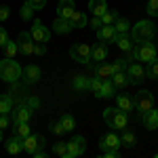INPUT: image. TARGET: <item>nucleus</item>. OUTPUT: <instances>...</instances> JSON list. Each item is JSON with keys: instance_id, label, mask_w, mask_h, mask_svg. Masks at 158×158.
<instances>
[{"instance_id": "1", "label": "nucleus", "mask_w": 158, "mask_h": 158, "mask_svg": "<svg viewBox=\"0 0 158 158\" xmlns=\"http://www.w3.org/2000/svg\"><path fill=\"white\" fill-rule=\"evenodd\" d=\"M154 36H156V23H152L150 19H141L135 25H131V38H133L135 44L152 40Z\"/></svg>"}, {"instance_id": "2", "label": "nucleus", "mask_w": 158, "mask_h": 158, "mask_svg": "<svg viewBox=\"0 0 158 158\" xmlns=\"http://www.w3.org/2000/svg\"><path fill=\"white\" fill-rule=\"evenodd\" d=\"M21 76H23V68L15 59L4 57V59L0 61V80H4V82L11 85V82H17Z\"/></svg>"}, {"instance_id": "3", "label": "nucleus", "mask_w": 158, "mask_h": 158, "mask_svg": "<svg viewBox=\"0 0 158 158\" xmlns=\"http://www.w3.org/2000/svg\"><path fill=\"white\" fill-rule=\"evenodd\" d=\"M103 122L108 124L110 129L124 131L127 124H129V114L122 112V110H118V108H106L103 110Z\"/></svg>"}, {"instance_id": "4", "label": "nucleus", "mask_w": 158, "mask_h": 158, "mask_svg": "<svg viewBox=\"0 0 158 158\" xmlns=\"http://www.w3.org/2000/svg\"><path fill=\"white\" fill-rule=\"evenodd\" d=\"M70 57L78 63H91V47L86 42H76L70 47Z\"/></svg>"}, {"instance_id": "5", "label": "nucleus", "mask_w": 158, "mask_h": 158, "mask_svg": "<svg viewBox=\"0 0 158 158\" xmlns=\"http://www.w3.org/2000/svg\"><path fill=\"white\" fill-rule=\"evenodd\" d=\"M154 95L150 93V91H139L137 95H135V99H133V106H135V110L139 112V114H143V112H148V110H152L154 108Z\"/></svg>"}, {"instance_id": "6", "label": "nucleus", "mask_w": 158, "mask_h": 158, "mask_svg": "<svg viewBox=\"0 0 158 158\" xmlns=\"http://www.w3.org/2000/svg\"><path fill=\"white\" fill-rule=\"evenodd\" d=\"M86 152V141L82 135H76L74 139H70L68 141V154H65V158H78L82 156Z\"/></svg>"}, {"instance_id": "7", "label": "nucleus", "mask_w": 158, "mask_h": 158, "mask_svg": "<svg viewBox=\"0 0 158 158\" xmlns=\"http://www.w3.org/2000/svg\"><path fill=\"white\" fill-rule=\"evenodd\" d=\"M30 34H32V38H34V42H42V44H47V42L51 40V30L42 23L40 19H34V25H32Z\"/></svg>"}, {"instance_id": "8", "label": "nucleus", "mask_w": 158, "mask_h": 158, "mask_svg": "<svg viewBox=\"0 0 158 158\" xmlns=\"http://www.w3.org/2000/svg\"><path fill=\"white\" fill-rule=\"evenodd\" d=\"M21 143H23V150L27 152V154H34L36 150H42V148L47 146V141H44V137L40 133H36V135H27V137H23L21 139Z\"/></svg>"}, {"instance_id": "9", "label": "nucleus", "mask_w": 158, "mask_h": 158, "mask_svg": "<svg viewBox=\"0 0 158 158\" xmlns=\"http://www.w3.org/2000/svg\"><path fill=\"white\" fill-rule=\"evenodd\" d=\"M124 72H127V76H129V82H131V85H141V82L146 80V68H141V65L135 63V61L127 65Z\"/></svg>"}, {"instance_id": "10", "label": "nucleus", "mask_w": 158, "mask_h": 158, "mask_svg": "<svg viewBox=\"0 0 158 158\" xmlns=\"http://www.w3.org/2000/svg\"><path fill=\"white\" fill-rule=\"evenodd\" d=\"M137 51H139V61H146V63H150V61L156 59V47H154L150 40H146V42H139V44H137Z\"/></svg>"}, {"instance_id": "11", "label": "nucleus", "mask_w": 158, "mask_h": 158, "mask_svg": "<svg viewBox=\"0 0 158 158\" xmlns=\"http://www.w3.org/2000/svg\"><path fill=\"white\" fill-rule=\"evenodd\" d=\"M17 47H19V53L23 55H34V38L30 32H21L19 38H17Z\"/></svg>"}, {"instance_id": "12", "label": "nucleus", "mask_w": 158, "mask_h": 158, "mask_svg": "<svg viewBox=\"0 0 158 158\" xmlns=\"http://www.w3.org/2000/svg\"><path fill=\"white\" fill-rule=\"evenodd\" d=\"M11 114H13V122H30V118H32V110L21 101L17 106H13Z\"/></svg>"}, {"instance_id": "13", "label": "nucleus", "mask_w": 158, "mask_h": 158, "mask_svg": "<svg viewBox=\"0 0 158 158\" xmlns=\"http://www.w3.org/2000/svg\"><path fill=\"white\" fill-rule=\"evenodd\" d=\"M97 40L99 42H106V44L116 42V30H114V25H101V27H97Z\"/></svg>"}, {"instance_id": "14", "label": "nucleus", "mask_w": 158, "mask_h": 158, "mask_svg": "<svg viewBox=\"0 0 158 158\" xmlns=\"http://www.w3.org/2000/svg\"><path fill=\"white\" fill-rule=\"evenodd\" d=\"M99 148H101V152H106V150H118V148H120V137L116 133L103 135L101 141H99Z\"/></svg>"}, {"instance_id": "15", "label": "nucleus", "mask_w": 158, "mask_h": 158, "mask_svg": "<svg viewBox=\"0 0 158 158\" xmlns=\"http://www.w3.org/2000/svg\"><path fill=\"white\" fill-rule=\"evenodd\" d=\"M114 95H116V86L112 82V78H106L101 82V89L95 91V97H99V99H112Z\"/></svg>"}, {"instance_id": "16", "label": "nucleus", "mask_w": 158, "mask_h": 158, "mask_svg": "<svg viewBox=\"0 0 158 158\" xmlns=\"http://www.w3.org/2000/svg\"><path fill=\"white\" fill-rule=\"evenodd\" d=\"M141 122H143V127H146L148 131H156L158 129V110H148L141 114Z\"/></svg>"}, {"instance_id": "17", "label": "nucleus", "mask_w": 158, "mask_h": 158, "mask_svg": "<svg viewBox=\"0 0 158 158\" xmlns=\"http://www.w3.org/2000/svg\"><path fill=\"white\" fill-rule=\"evenodd\" d=\"M74 0H59L57 4V17H63V19H70L74 15Z\"/></svg>"}, {"instance_id": "18", "label": "nucleus", "mask_w": 158, "mask_h": 158, "mask_svg": "<svg viewBox=\"0 0 158 158\" xmlns=\"http://www.w3.org/2000/svg\"><path fill=\"white\" fill-rule=\"evenodd\" d=\"M74 30V25H72V21L70 19H63V17H57L55 21H53V32H57V34H70Z\"/></svg>"}, {"instance_id": "19", "label": "nucleus", "mask_w": 158, "mask_h": 158, "mask_svg": "<svg viewBox=\"0 0 158 158\" xmlns=\"http://www.w3.org/2000/svg\"><path fill=\"white\" fill-rule=\"evenodd\" d=\"M40 76H42V72H40V68H38V65H27V68H23L25 85H34V82H38V80H40Z\"/></svg>"}, {"instance_id": "20", "label": "nucleus", "mask_w": 158, "mask_h": 158, "mask_svg": "<svg viewBox=\"0 0 158 158\" xmlns=\"http://www.w3.org/2000/svg\"><path fill=\"white\" fill-rule=\"evenodd\" d=\"M108 57V44L106 42H97V44H93L91 47V59L93 61H103Z\"/></svg>"}, {"instance_id": "21", "label": "nucleus", "mask_w": 158, "mask_h": 158, "mask_svg": "<svg viewBox=\"0 0 158 158\" xmlns=\"http://www.w3.org/2000/svg\"><path fill=\"white\" fill-rule=\"evenodd\" d=\"M114 97H116V108H118V110H122V112H127V114L135 110V106H133V99L129 97L127 93H120V95H114Z\"/></svg>"}, {"instance_id": "22", "label": "nucleus", "mask_w": 158, "mask_h": 158, "mask_svg": "<svg viewBox=\"0 0 158 158\" xmlns=\"http://www.w3.org/2000/svg\"><path fill=\"white\" fill-rule=\"evenodd\" d=\"M91 70L95 72V76L99 78H112V74H114V68H112V63H103V61H99V65H91Z\"/></svg>"}, {"instance_id": "23", "label": "nucleus", "mask_w": 158, "mask_h": 158, "mask_svg": "<svg viewBox=\"0 0 158 158\" xmlns=\"http://www.w3.org/2000/svg\"><path fill=\"white\" fill-rule=\"evenodd\" d=\"M114 44H118V49L124 51V53L135 47V42H133V38H131L129 32H124V34H116V42H114Z\"/></svg>"}, {"instance_id": "24", "label": "nucleus", "mask_w": 158, "mask_h": 158, "mask_svg": "<svg viewBox=\"0 0 158 158\" xmlns=\"http://www.w3.org/2000/svg\"><path fill=\"white\" fill-rule=\"evenodd\" d=\"M70 21H72L74 30H82L89 25V17L85 15V11H74V15L70 17Z\"/></svg>"}, {"instance_id": "25", "label": "nucleus", "mask_w": 158, "mask_h": 158, "mask_svg": "<svg viewBox=\"0 0 158 158\" xmlns=\"http://www.w3.org/2000/svg\"><path fill=\"white\" fill-rule=\"evenodd\" d=\"M72 86L76 93H85V91H89V78L85 74H76L72 78Z\"/></svg>"}, {"instance_id": "26", "label": "nucleus", "mask_w": 158, "mask_h": 158, "mask_svg": "<svg viewBox=\"0 0 158 158\" xmlns=\"http://www.w3.org/2000/svg\"><path fill=\"white\" fill-rule=\"evenodd\" d=\"M4 148H6V152H9V154H19V152L23 150V143H21V139H19L17 135H13L11 139H6V141H4Z\"/></svg>"}, {"instance_id": "27", "label": "nucleus", "mask_w": 158, "mask_h": 158, "mask_svg": "<svg viewBox=\"0 0 158 158\" xmlns=\"http://www.w3.org/2000/svg\"><path fill=\"white\" fill-rule=\"evenodd\" d=\"M89 11L93 15H97V17H101L103 13L108 11V2L106 0H89Z\"/></svg>"}, {"instance_id": "28", "label": "nucleus", "mask_w": 158, "mask_h": 158, "mask_svg": "<svg viewBox=\"0 0 158 158\" xmlns=\"http://www.w3.org/2000/svg\"><path fill=\"white\" fill-rule=\"evenodd\" d=\"M112 82H114V86H116V89H124V86L131 85V82H129L127 72H114V74H112Z\"/></svg>"}, {"instance_id": "29", "label": "nucleus", "mask_w": 158, "mask_h": 158, "mask_svg": "<svg viewBox=\"0 0 158 158\" xmlns=\"http://www.w3.org/2000/svg\"><path fill=\"white\" fill-rule=\"evenodd\" d=\"M13 133L17 135L19 139H23V137H27L30 135V124L27 122H13Z\"/></svg>"}, {"instance_id": "30", "label": "nucleus", "mask_w": 158, "mask_h": 158, "mask_svg": "<svg viewBox=\"0 0 158 158\" xmlns=\"http://www.w3.org/2000/svg\"><path fill=\"white\" fill-rule=\"evenodd\" d=\"M19 17H21L23 21H32V19H34V6L30 4V0H25L23 4H21V9H19Z\"/></svg>"}, {"instance_id": "31", "label": "nucleus", "mask_w": 158, "mask_h": 158, "mask_svg": "<svg viewBox=\"0 0 158 158\" xmlns=\"http://www.w3.org/2000/svg\"><path fill=\"white\" fill-rule=\"evenodd\" d=\"M15 106V99L6 93V95H0V114H9Z\"/></svg>"}, {"instance_id": "32", "label": "nucleus", "mask_w": 158, "mask_h": 158, "mask_svg": "<svg viewBox=\"0 0 158 158\" xmlns=\"http://www.w3.org/2000/svg\"><path fill=\"white\" fill-rule=\"evenodd\" d=\"M114 30H116V34H124V32H131V21L129 19H124V17H118L116 21H114Z\"/></svg>"}, {"instance_id": "33", "label": "nucleus", "mask_w": 158, "mask_h": 158, "mask_svg": "<svg viewBox=\"0 0 158 158\" xmlns=\"http://www.w3.org/2000/svg\"><path fill=\"white\" fill-rule=\"evenodd\" d=\"M9 95H11L13 99H21L25 97V86L23 85H17V82H11V89H9Z\"/></svg>"}, {"instance_id": "34", "label": "nucleus", "mask_w": 158, "mask_h": 158, "mask_svg": "<svg viewBox=\"0 0 158 158\" xmlns=\"http://www.w3.org/2000/svg\"><path fill=\"white\" fill-rule=\"evenodd\" d=\"M135 143H137V137H135V133H133V131H127V129H124V133H122V137H120V146L135 148Z\"/></svg>"}, {"instance_id": "35", "label": "nucleus", "mask_w": 158, "mask_h": 158, "mask_svg": "<svg viewBox=\"0 0 158 158\" xmlns=\"http://www.w3.org/2000/svg\"><path fill=\"white\" fill-rule=\"evenodd\" d=\"M146 78H152V80H156L158 78V57L154 61H150L146 68Z\"/></svg>"}, {"instance_id": "36", "label": "nucleus", "mask_w": 158, "mask_h": 158, "mask_svg": "<svg viewBox=\"0 0 158 158\" xmlns=\"http://www.w3.org/2000/svg\"><path fill=\"white\" fill-rule=\"evenodd\" d=\"M2 49H4V57H11V59H13V57L17 55L19 47H17V42H15V40H6V44H4Z\"/></svg>"}, {"instance_id": "37", "label": "nucleus", "mask_w": 158, "mask_h": 158, "mask_svg": "<svg viewBox=\"0 0 158 158\" xmlns=\"http://www.w3.org/2000/svg\"><path fill=\"white\" fill-rule=\"evenodd\" d=\"M59 122L63 124V129H65V131H74V129H76V120H74L72 114H63V116L59 118Z\"/></svg>"}, {"instance_id": "38", "label": "nucleus", "mask_w": 158, "mask_h": 158, "mask_svg": "<svg viewBox=\"0 0 158 158\" xmlns=\"http://www.w3.org/2000/svg\"><path fill=\"white\" fill-rule=\"evenodd\" d=\"M116 19H118V11H106L101 15V23L103 25H112Z\"/></svg>"}, {"instance_id": "39", "label": "nucleus", "mask_w": 158, "mask_h": 158, "mask_svg": "<svg viewBox=\"0 0 158 158\" xmlns=\"http://www.w3.org/2000/svg\"><path fill=\"white\" fill-rule=\"evenodd\" d=\"M101 82H103V78H99V76H93V78H89V91H99L101 89Z\"/></svg>"}, {"instance_id": "40", "label": "nucleus", "mask_w": 158, "mask_h": 158, "mask_svg": "<svg viewBox=\"0 0 158 158\" xmlns=\"http://www.w3.org/2000/svg\"><path fill=\"white\" fill-rule=\"evenodd\" d=\"M146 11H148L150 17H158V0H148Z\"/></svg>"}, {"instance_id": "41", "label": "nucleus", "mask_w": 158, "mask_h": 158, "mask_svg": "<svg viewBox=\"0 0 158 158\" xmlns=\"http://www.w3.org/2000/svg\"><path fill=\"white\" fill-rule=\"evenodd\" d=\"M53 152H55V154H59V156H65V154H68V143L57 141V143L53 146Z\"/></svg>"}, {"instance_id": "42", "label": "nucleus", "mask_w": 158, "mask_h": 158, "mask_svg": "<svg viewBox=\"0 0 158 158\" xmlns=\"http://www.w3.org/2000/svg\"><path fill=\"white\" fill-rule=\"evenodd\" d=\"M124 59L129 61V63H133V61L139 59V51H137V44H135L133 49H129V51H127V57H124Z\"/></svg>"}, {"instance_id": "43", "label": "nucleus", "mask_w": 158, "mask_h": 158, "mask_svg": "<svg viewBox=\"0 0 158 158\" xmlns=\"http://www.w3.org/2000/svg\"><path fill=\"white\" fill-rule=\"evenodd\" d=\"M127 65H129V61H127V59H116L114 63H112L114 72H124V70H127Z\"/></svg>"}, {"instance_id": "44", "label": "nucleus", "mask_w": 158, "mask_h": 158, "mask_svg": "<svg viewBox=\"0 0 158 158\" xmlns=\"http://www.w3.org/2000/svg\"><path fill=\"white\" fill-rule=\"evenodd\" d=\"M25 106H27V108L32 110V112H36V110L40 108V99L32 95V97H27V101H25Z\"/></svg>"}, {"instance_id": "45", "label": "nucleus", "mask_w": 158, "mask_h": 158, "mask_svg": "<svg viewBox=\"0 0 158 158\" xmlns=\"http://www.w3.org/2000/svg\"><path fill=\"white\" fill-rule=\"evenodd\" d=\"M51 131H53L55 135H63V133H65V129H63L61 122H53V124H51Z\"/></svg>"}, {"instance_id": "46", "label": "nucleus", "mask_w": 158, "mask_h": 158, "mask_svg": "<svg viewBox=\"0 0 158 158\" xmlns=\"http://www.w3.org/2000/svg\"><path fill=\"white\" fill-rule=\"evenodd\" d=\"M9 17H11V9H9V6H0V23L6 21Z\"/></svg>"}, {"instance_id": "47", "label": "nucleus", "mask_w": 158, "mask_h": 158, "mask_svg": "<svg viewBox=\"0 0 158 158\" xmlns=\"http://www.w3.org/2000/svg\"><path fill=\"white\" fill-rule=\"evenodd\" d=\"M30 4L34 6V11H42L47 6V0H30Z\"/></svg>"}, {"instance_id": "48", "label": "nucleus", "mask_w": 158, "mask_h": 158, "mask_svg": "<svg viewBox=\"0 0 158 158\" xmlns=\"http://www.w3.org/2000/svg\"><path fill=\"white\" fill-rule=\"evenodd\" d=\"M47 53V47L42 42H34V55H44Z\"/></svg>"}, {"instance_id": "49", "label": "nucleus", "mask_w": 158, "mask_h": 158, "mask_svg": "<svg viewBox=\"0 0 158 158\" xmlns=\"http://www.w3.org/2000/svg\"><path fill=\"white\" fill-rule=\"evenodd\" d=\"M89 25H91V27H93V30H97V27H101V17H97V15H93V19H91V21H89Z\"/></svg>"}, {"instance_id": "50", "label": "nucleus", "mask_w": 158, "mask_h": 158, "mask_svg": "<svg viewBox=\"0 0 158 158\" xmlns=\"http://www.w3.org/2000/svg\"><path fill=\"white\" fill-rule=\"evenodd\" d=\"M9 124H11V120H9V114H0V129L4 131Z\"/></svg>"}, {"instance_id": "51", "label": "nucleus", "mask_w": 158, "mask_h": 158, "mask_svg": "<svg viewBox=\"0 0 158 158\" xmlns=\"http://www.w3.org/2000/svg\"><path fill=\"white\" fill-rule=\"evenodd\" d=\"M6 40H9V34H6V30H4V27H0V49L6 44Z\"/></svg>"}, {"instance_id": "52", "label": "nucleus", "mask_w": 158, "mask_h": 158, "mask_svg": "<svg viewBox=\"0 0 158 158\" xmlns=\"http://www.w3.org/2000/svg\"><path fill=\"white\" fill-rule=\"evenodd\" d=\"M103 154H106L108 158H120V152H118V150H106Z\"/></svg>"}, {"instance_id": "53", "label": "nucleus", "mask_w": 158, "mask_h": 158, "mask_svg": "<svg viewBox=\"0 0 158 158\" xmlns=\"http://www.w3.org/2000/svg\"><path fill=\"white\" fill-rule=\"evenodd\" d=\"M32 156H34V158H47V154H44V150H36Z\"/></svg>"}, {"instance_id": "54", "label": "nucleus", "mask_w": 158, "mask_h": 158, "mask_svg": "<svg viewBox=\"0 0 158 158\" xmlns=\"http://www.w3.org/2000/svg\"><path fill=\"white\" fill-rule=\"evenodd\" d=\"M0 141H4V139H2V129H0Z\"/></svg>"}, {"instance_id": "55", "label": "nucleus", "mask_w": 158, "mask_h": 158, "mask_svg": "<svg viewBox=\"0 0 158 158\" xmlns=\"http://www.w3.org/2000/svg\"><path fill=\"white\" fill-rule=\"evenodd\" d=\"M154 158H158V154H156V156H154Z\"/></svg>"}]
</instances>
